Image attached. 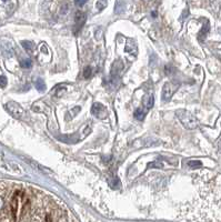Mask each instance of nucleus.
I'll list each match as a JSON object with an SVG mask.
<instances>
[{"label":"nucleus","instance_id":"nucleus-7","mask_svg":"<svg viewBox=\"0 0 221 222\" xmlns=\"http://www.w3.org/2000/svg\"><path fill=\"white\" fill-rule=\"evenodd\" d=\"M123 68V64L121 60H116L112 64V68H111V76L112 77H118L121 70Z\"/></svg>","mask_w":221,"mask_h":222},{"label":"nucleus","instance_id":"nucleus-23","mask_svg":"<svg viewBox=\"0 0 221 222\" xmlns=\"http://www.w3.org/2000/svg\"><path fill=\"white\" fill-rule=\"evenodd\" d=\"M219 150H220V152H221V140H220V142H219Z\"/></svg>","mask_w":221,"mask_h":222},{"label":"nucleus","instance_id":"nucleus-10","mask_svg":"<svg viewBox=\"0 0 221 222\" xmlns=\"http://www.w3.org/2000/svg\"><path fill=\"white\" fill-rule=\"evenodd\" d=\"M36 88H37L38 91H45L46 90V83L42 79H37L36 81Z\"/></svg>","mask_w":221,"mask_h":222},{"label":"nucleus","instance_id":"nucleus-25","mask_svg":"<svg viewBox=\"0 0 221 222\" xmlns=\"http://www.w3.org/2000/svg\"><path fill=\"white\" fill-rule=\"evenodd\" d=\"M219 32H220V34H221V28H220V29H219Z\"/></svg>","mask_w":221,"mask_h":222},{"label":"nucleus","instance_id":"nucleus-4","mask_svg":"<svg viewBox=\"0 0 221 222\" xmlns=\"http://www.w3.org/2000/svg\"><path fill=\"white\" fill-rule=\"evenodd\" d=\"M91 112L96 118H98V119H106L108 117L107 108H106L103 104H99V102H96V104H92Z\"/></svg>","mask_w":221,"mask_h":222},{"label":"nucleus","instance_id":"nucleus-18","mask_svg":"<svg viewBox=\"0 0 221 222\" xmlns=\"http://www.w3.org/2000/svg\"><path fill=\"white\" fill-rule=\"evenodd\" d=\"M95 36H96V38H97V40H100V39H101L102 30L100 29V28H98V29H97V31L95 32Z\"/></svg>","mask_w":221,"mask_h":222},{"label":"nucleus","instance_id":"nucleus-24","mask_svg":"<svg viewBox=\"0 0 221 222\" xmlns=\"http://www.w3.org/2000/svg\"><path fill=\"white\" fill-rule=\"evenodd\" d=\"M2 1H5V2H7V1H9V0H2Z\"/></svg>","mask_w":221,"mask_h":222},{"label":"nucleus","instance_id":"nucleus-8","mask_svg":"<svg viewBox=\"0 0 221 222\" xmlns=\"http://www.w3.org/2000/svg\"><path fill=\"white\" fill-rule=\"evenodd\" d=\"M154 96H152V93L146 94L143 98V100H142V104H143L144 108L147 110L151 109V108L154 107Z\"/></svg>","mask_w":221,"mask_h":222},{"label":"nucleus","instance_id":"nucleus-6","mask_svg":"<svg viewBox=\"0 0 221 222\" xmlns=\"http://www.w3.org/2000/svg\"><path fill=\"white\" fill-rule=\"evenodd\" d=\"M126 51L132 56H137V53H138V48H137V45H136L135 40H132V39L127 40Z\"/></svg>","mask_w":221,"mask_h":222},{"label":"nucleus","instance_id":"nucleus-16","mask_svg":"<svg viewBox=\"0 0 221 222\" xmlns=\"http://www.w3.org/2000/svg\"><path fill=\"white\" fill-rule=\"evenodd\" d=\"M92 75V69L90 67H86V69H85V71H83V76H85V78H90Z\"/></svg>","mask_w":221,"mask_h":222},{"label":"nucleus","instance_id":"nucleus-20","mask_svg":"<svg viewBox=\"0 0 221 222\" xmlns=\"http://www.w3.org/2000/svg\"><path fill=\"white\" fill-rule=\"evenodd\" d=\"M65 92H66L65 87H62V88H60V89L58 88V91H57V97H61V96L65 93Z\"/></svg>","mask_w":221,"mask_h":222},{"label":"nucleus","instance_id":"nucleus-9","mask_svg":"<svg viewBox=\"0 0 221 222\" xmlns=\"http://www.w3.org/2000/svg\"><path fill=\"white\" fill-rule=\"evenodd\" d=\"M126 9V3L123 0H118L117 2H116V7H114V12L119 15V13H122Z\"/></svg>","mask_w":221,"mask_h":222},{"label":"nucleus","instance_id":"nucleus-19","mask_svg":"<svg viewBox=\"0 0 221 222\" xmlns=\"http://www.w3.org/2000/svg\"><path fill=\"white\" fill-rule=\"evenodd\" d=\"M162 168V164L161 163H156V162H151V163L148 164V168Z\"/></svg>","mask_w":221,"mask_h":222},{"label":"nucleus","instance_id":"nucleus-14","mask_svg":"<svg viewBox=\"0 0 221 222\" xmlns=\"http://www.w3.org/2000/svg\"><path fill=\"white\" fill-rule=\"evenodd\" d=\"M107 2H108V0H98L97 3H96L97 9L100 11V10H102L103 8H106V7H107Z\"/></svg>","mask_w":221,"mask_h":222},{"label":"nucleus","instance_id":"nucleus-3","mask_svg":"<svg viewBox=\"0 0 221 222\" xmlns=\"http://www.w3.org/2000/svg\"><path fill=\"white\" fill-rule=\"evenodd\" d=\"M179 88V85H175V83H172V82H167L166 85L163 86V89H162V98L163 101H167L169 100L170 98L172 97V94L175 93L176 90Z\"/></svg>","mask_w":221,"mask_h":222},{"label":"nucleus","instance_id":"nucleus-13","mask_svg":"<svg viewBox=\"0 0 221 222\" xmlns=\"http://www.w3.org/2000/svg\"><path fill=\"white\" fill-rule=\"evenodd\" d=\"M21 45L24 46V48H25L28 52H31L34 50V42H31V41H22Z\"/></svg>","mask_w":221,"mask_h":222},{"label":"nucleus","instance_id":"nucleus-15","mask_svg":"<svg viewBox=\"0 0 221 222\" xmlns=\"http://www.w3.org/2000/svg\"><path fill=\"white\" fill-rule=\"evenodd\" d=\"M188 166L190 168H200L201 166H202V163L200 161H198V160H192V161H189L188 162Z\"/></svg>","mask_w":221,"mask_h":222},{"label":"nucleus","instance_id":"nucleus-11","mask_svg":"<svg viewBox=\"0 0 221 222\" xmlns=\"http://www.w3.org/2000/svg\"><path fill=\"white\" fill-rule=\"evenodd\" d=\"M209 28H210V26H209V22L206 21V24L203 26L202 30L200 31V34H199V39L200 40H202L203 38L206 37V35L208 34V31H209Z\"/></svg>","mask_w":221,"mask_h":222},{"label":"nucleus","instance_id":"nucleus-12","mask_svg":"<svg viewBox=\"0 0 221 222\" xmlns=\"http://www.w3.org/2000/svg\"><path fill=\"white\" fill-rule=\"evenodd\" d=\"M144 117H146V111H143L142 109H137L135 111V118L138 119V120H143Z\"/></svg>","mask_w":221,"mask_h":222},{"label":"nucleus","instance_id":"nucleus-5","mask_svg":"<svg viewBox=\"0 0 221 222\" xmlns=\"http://www.w3.org/2000/svg\"><path fill=\"white\" fill-rule=\"evenodd\" d=\"M86 15L83 13V12L81 11H78L77 13H76V24H74V34H78L80 30H81V28L83 27V24H85V22H86Z\"/></svg>","mask_w":221,"mask_h":222},{"label":"nucleus","instance_id":"nucleus-2","mask_svg":"<svg viewBox=\"0 0 221 222\" xmlns=\"http://www.w3.org/2000/svg\"><path fill=\"white\" fill-rule=\"evenodd\" d=\"M7 110L9 111V113L11 116H13L17 119H22L26 117V111L22 109L21 107L19 106L17 102H13V101H10L8 102L6 106Z\"/></svg>","mask_w":221,"mask_h":222},{"label":"nucleus","instance_id":"nucleus-17","mask_svg":"<svg viewBox=\"0 0 221 222\" xmlns=\"http://www.w3.org/2000/svg\"><path fill=\"white\" fill-rule=\"evenodd\" d=\"M31 64H32V62H31L30 59H25V60L21 61V67L24 68H30Z\"/></svg>","mask_w":221,"mask_h":222},{"label":"nucleus","instance_id":"nucleus-1","mask_svg":"<svg viewBox=\"0 0 221 222\" xmlns=\"http://www.w3.org/2000/svg\"><path fill=\"white\" fill-rule=\"evenodd\" d=\"M176 116L178 117L184 128L187 129H196L199 125V122L197 120L196 117L186 109H178L176 111Z\"/></svg>","mask_w":221,"mask_h":222},{"label":"nucleus","instance_id":"nucleus-22","mask_svg":"<svg viewBox=\"0 0 221 222\" xmlns=\"http://www.w3.org/2000/svg\"><path fill=\"white\" fill-rule=\"evenodd\" d=\"M6 83H7L6 78H5V77H0V86L3 87V86H6Z\"/></svg>","mask_w":221,"mask_h":222},{"label":"nucleus","instance_id":"nucleus-21","mask_svg":"<svg viewBox=\"0 0 221 222\" xmlns=\"http://www.w3.org/2000/svg\"><path fill=\"white\" fill-rule=\"evenodd\" d=\"M74 1H76V5H78V6L81 7V6H83L88 0H74Z\"/></svg>","mask_w":221,"mask_h":222}]
</instances>
